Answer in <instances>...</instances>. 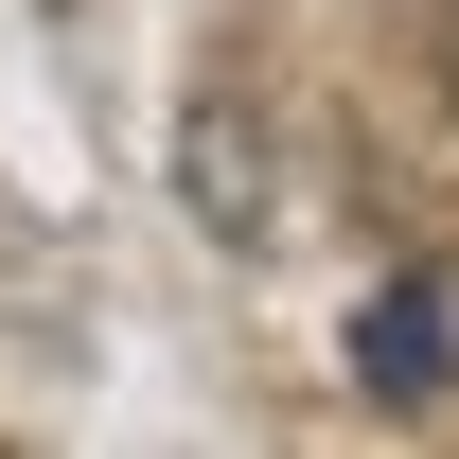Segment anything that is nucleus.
I'll return each instance as SVG.
<instances>
[{"label": "nucleus", "instance_id": "nucleus-1", "mask_svg": "<svg viewBox=\"0 0 459 459\" xmlns=\"http://www.w3.org/2000/svg\"><path fill=\"white\" fill-rule=\"evenodd\" d=\"M353 389L371 406H442L459 389V283L442 265H389V283L353 300Z\"/></svg>", "mask_w": 459, "mask_h": 459}, {"label": "nucleus", "instance_id": "nucleus-2", "mask_svg": "<svg viewBox=\"0 0 459 459\" xmlns=\"http://www.w3.org/2000/svg\"><path fill=\"white\" fill-rule=\"evenodd\" d=\"M442 107H459V18H442Z\"/></svg>", "mask_w": 459, "mask_h": 459}]
</instances>
